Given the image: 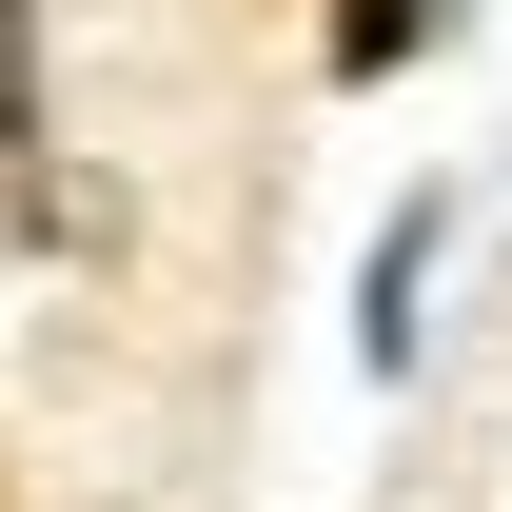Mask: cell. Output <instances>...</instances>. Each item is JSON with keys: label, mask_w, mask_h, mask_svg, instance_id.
I'll list each match as a JSON object with an SVG mask.
<instances>
[{"label": "cell", "mask_w": 512, "mask_h": 512, "mask_svg": "<svg viewBox=\"0 0 512 512\" xmlns=\"http://www.w3.org/2000/svg\"><path fill=\"white\" fill-rule=\"evenodd\" d=\"M453 40V0H335V79H414Z\"/></svg>", "instance_id": "7a4b0ae2"}, {"label": "cell", "mask_w": 512, "mask_h": 512, "mask_svg": "<svg viewBox=\"0 0 512 512\" xmlns=\"http://www.w3.org/2000/svg\"><path fill=\"white\" fill-rule=\"evenodd\" d=\"M434 256H453V178H414L355 256V375H414V335H434Z\"/></svg>", "instance_id": "6da1fadb"}, {"label": "cell", "mask_w": 512, "mask_h": 512, "mask_svg": "<svg viewBox=\"0 0 512 512\" xmlns=\"http://www.w3.org/2000/svg\"><path fill=\"white\" fill-rule=\"evenodd\" d=\"M0 178L40 217V0H0Z\"/></svg>", "instance_id": "3957f363"}]
</instances>
